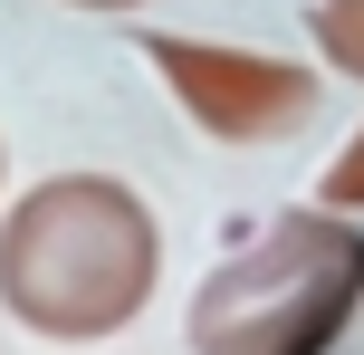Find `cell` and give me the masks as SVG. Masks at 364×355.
Returning <instances> with one entry per match:
<instances>
[{"instance_id":"5","label":"cell","mask_w":364,"mask_h":355,"mask_svg":"<svg viewBox=\"0 0 364 355\" xmlns=\"http://www.w3.org/2000/svg\"><path fill=\"white\" fill-rule=\"evenodd\" d=\"M316 202H326V211H346V221L364 211V125H355V144L336 154L326 173H316Z\"/></svg>"},{"instance_id":"1","label":"cell","mask_w":364,"mask_h":355,"mask_svg":"<svg viewBox=\"0 0 364 355\" xmlns=\"http://www.w3.org/2000/svg\"><path fill=\"white\" fill-rule=\"evenodd\" d=\"M164 279V221L115 173H48L0 211V307L48 346L125 337Z\"/></svg>"},{"instance_id":"2","label":"cell","mask_w":364,"mask_h":355,"mask_svg":"<svg viewBox=\"0 0 364 355\" xmlns=\"http://www.w3.org/2000/svg\"><path fill=\"white\" fill-rule=\"evenodd\" d=\"M364 307V231L346 211H288L182 307L192 355H326Z\"/></svg>"},{"instance_id":"6","label":"cell","mask_w":364,"mask_h":355,"mask_svg":"<svg viewBox=\"0 0 364 355\" xmlns=\"http://www.w3.org/2000/svg\"><path fill=\"white\" fill-rule=\"evenodd\" d=\"M68 10H144V0H68Z\"/></svg>"},{"instance_id":"4","label":"cell","mask_w":364,"mask_h":355,"mask_svg":"<svg viewBox=\"0 0 364 355\" xmlns=\"http://www.w3.org/2000/svg\"><path fill=\"white\" fill-rule=\"evenodd\" d=\"M307 29H316V48H326V68L364 87V0H316Z\"/></svg>"},{"instance_id":"7","label":"cell","mask_w":364,"mask_h":355,"mask_svg":"<svg viewBox=\"0 0 364 355\" xmlns=\"http://www.w3.org/2000/svg\"><path fill=\"white\" fill-rule=\"evenodd\" d=\"M0 192H10V144H0Z\"/></svg>"},{"instance_id":"3","label":"cell","mask_w":364,"mask_h":355,"mask_svg":"<svg viewBox=\"0 0 364 355\" xmlns=\"http://www.w3.org/2000/svg\"><path fill=\"white\" fill-rule=\"evenodd\" d=\"M144 58L211 144H288L316 115V68H297V58L220 48V38H192V29H144Z\"/></svg>"}]
</instances>
